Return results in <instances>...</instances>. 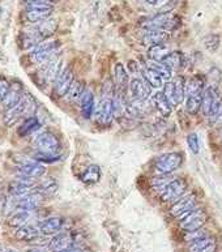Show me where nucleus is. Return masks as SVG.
Returning <instances> with one entry per match:
<instances>
[{
  "mask_svg": "<svg viewBox=\"0 0 222 252\" xmlns=\"http://www.w3.org/2000/svg\"><path fill=\"white\" fill-rule=\"evenodd\" d=\"M35 211H19L9 216L8 223L13 227H21V226L29 225V222L34 219Z\"/></svg>",
  "mask_w": 222,
  "mask_h": 252,
  "instance_id": "nucleus-26",
  "label": "nucleus"
},
{
  "mask_svg": "<svg viewBox=\"0 0 222 252\" xmlns=\"http://www.w3.org/2000/svg\"><path fill=\"white\" fill-rule=\"evenodd\" d=\"M183 161H185V157L179 152L166 153L157 158L155 163V170L159 174H171L181 167Z\"/></svg>",
  "mask_w": 222,
  "mask_h": 252,
  "instance_id": "nucleus-7",
  "label": "nucleus"
},
{
  "mask_svg": "<svg viewBox=\"0 0 222 252\" xmlns=\"http://www.w3.org/2000/svg\"><path fill=\"white\" fill-rule=\"evenodd\" d=\"M8 252H16V251H8Z\"/></svg>",
  "mask_w": 222,
  "mask_h": 252,
  "instance_id": "nucleus-52",
  "label": "nucleus"
},
{
  "mask_svg": "<svg viewBox=\"0 0 222 252\" xmlns=\"http://www.w3.org/2000/svg\"><path fill=\"white\" fill-rule=\"evenodd\" d=\"M129 91L132 97L140 101H147L152 94V87L143 79V77H135L129 84Z\"/></svg>",
  "mask_w": 222,
  "mask_h": 252,
  "instance_id": "nucleus-17",
  "label": "nucleus"
},
{
  "mask_svg": "<svg viewBox=\"0 0 222 252\" xmlns=\"http://www.w3.org/2000/svg\"><path fill=\"white\" fill-rule=\"evenodd\" d=\"M204 45L209 51H216L220 46V37L217 34H209L204 38Z\"/></svg>",
  "mask_w": 222,
  "mask_h": 252,
  "instance_id": "nucleus-42",
  "label": "nucleus"
},
{
  "mask_svg": "<svg viewBox=\"0 0 222 252\" xmlns=\"http://www.w3.org/2000/svg\"><path fill=\"white\" fill-rule=\"evenodd\" d=\"M37 109V102L32 97V94H24L21 101L12 109L7 110L4 114V123L7 126H13L16 122L23 117H28L35 111Z\"/></svg>",
  "mask_w": 222,
  "mask_h": 252,
  "instance_id": "nucleus-1",
  "label": "nucleus"
},
{
  "mask_svg": "<svg viewBox=\"0 0 222 252\" xmlns=\"http://www.w3.org/2000/svg\"><path fill=\"white\" fill-rule=\"evenodd\" d=\"M201 97L203 95H186V110L191 115H196L201 109Z\"/></svg>",
  "mask_w": 222,
  "mask_h": 252,
  "instance_id": "nucleus-39",
  "label": "nucleus"
},
{
  "mask_svg": "<svg viewBox=\"0 0 222 252\" xmlns=\"http://www.w3.org/2000/svg\"><path fill=\"white\" fill-rule=\"evenodd\" d=\"M143 25L144 28H147V31L148 29H162L166 32H173L181 25V20L178 16L170 12H159V15L148 19Z\"/></svg>",
  "mask_w": 222,
  "mask_h": 252,
  "instance_id": "nucleus-4",
  "label": "nucleus"
},
{
  "mask_svg": "<svg viewBox=\"0 0 222 252\" xmlns=\"http://www.w3.org/2000/svg\"><path fill=\"white\" fill-rule=\"evenodd\" d=\"M196 205H197V196L195 193H190V195L183 196L179 200H177L170 208L169 213L174 219L182 220L189 215L190 212L193 211Z\"/></svg>",
  "mask_w": 222,
  "mask_h": 252,
  "instance_id": "nucleus-11",
  "label": "nucleus"
},
{
  "mask_svg": "<svg viewBox=\"0 0 222 252\" xmlns=\"http://www.w3.org/2000/svg\"><path fill=\"white\" fill-rule=\"evenodd\" d=\"M149 67L153 68L156 72H159V76L165 81H170L171 77H173V71L166 64L161 63V62H149Z\"/></svg>",
  "mask_w": 222,
  "mask_h": 252,
  "instance_id": "nucleus-40",
  "label": "nucleus"
},
{
  "mask_svg": "<svg viewBox=\"0 0 222 252\" xmlns=\"http://www.w3.org/2000/svg\"><path fill=\"white\" fill-rule=\"evenodd\" d=\"M189 189V183L183 178H174L169 185L166 186L163 191H161V200L163 203H171L177 201L185 196Z\"/></svg>",
  "mask_w": 222,
  "mask_h": 252,
  "instance_id": "nucleus-10",
  "label": "nucleus"
},
{
  "mask_svg": "<svg viewBox=\"0 0 222 252\" xmlns=\"http://www.w3.org/2000/svg\"><path fill=\"white\" fill-rule=\"evenodd\" d=\"M28 4H31V3H35V1H51V0H25Z\"/></svg>",
  "mask_w": 222,
  "mask_h": 252,
  "instance_id": "nucleus-50",
  "label": "nucleus"
},
{
  "mask_svg": "<svg viewBox=\"0 0 222 252\" xmlns=\"http://www.w3.org/2000/svg\"><path fill=\"white\" fill-rule=\"evenodd\" d=\"M35 189H37V186L33 182V179L23 177L20 178V179H15V181L9 183V186H8V192L13 197H23V196L35 191Z\"/></svg>",
  "mask_w": 222,
  "mask_h": 252,
  "instance_id": "nucleus-14",
  "label": "nucleus"
},
{
  "mask_svg": "<svg viewBox=\"0 0 222 252\" xmlns=\"http://www.w3.org/2000/svg\"><path fill=\"white\" fill-rule=\"evenodd\" d=\"M21 98H23V87L20 84H13L9 88L7 95L4 97L1 105L5 110H9L12 107H15L21 101Z\"/></svg>",
  "mask_w": 222,
  "mask_h": 252,
  "instance_id": "nucleus-24",
  "label": "nucleus"
},
{
  "mask_svg": "<svg viewBox=\"0 0 222 252\" xmlns=\"http://www.w3.org/2000/svg\"><path fill=\"white\" fill-rule=\"evenodd\" d=\"M171 181H173V178L170 177V174H161V177H156L152 179V187L156 191L161 192Z\"/></svg>",
  "mask_w": 222,
  "mask_h": 252,
  "instance_id": "nucleus-41",
  "label": "nucleus"
},
{
  "mask_svg": "<svg viewBox=\"0 0 222 252\" xmlns=\"http://www.w3.org/2000/svg\"><path fill=\"white\" fill-rule=\"evenodd\" d=\"M39 229H38V225H25L21 226V227H17V231H16V238L23 242H33L35 241L38 237H39Z\"/></svg>",
  "mask_w": 222,
  "mask_h": 252,
  "instance_id": "nucleus-27",
  "label": "nucleus"
},
{
  "mask_svg": "<svg viewBox=\"0 0 222 252\" xmlns=\"http://www.w3.org/2000/svg\"><path fill=\"white\" fill-rule=\"evenodd\" d=\"M114 80L115 87L119 92H125L128 85V72L126 71L125 65L122 63H117L114 67Z\"/></svg>",
  "mask_w": 222,
  "mask_h": 252,
  "instance_id": "nucleus-31",
  "label": "nucleus"
},
{
  "mask_svg": "<svg viewBox=\"0 0 222 252\" xmlns=\"http://www.w3.org/2000/svg\"><path fill=\"white\" fill-rule=\"evenodd\" d=\"M27 252H45V250L41 247H34V249H29Z\"/></svg>",
  "mask_w": 222,
  "mask_h": 252,
  "instance_id": "nucleus-49",
  "label": "nucleus"
},
{
  "mask_svg": "<svg viewBox=\"0 0 222 252\" xmlns=\"http://www.w3.org/2000/svg\"><path fill=\"white\" fill-rule=\"evenodd\" d=\"M148 4H151V5H155V7H157V5H165L169 0H145Z\"/></svg>",
  "mask_w": 222,
  "mask_h": 252,
  "instance_id": "nucleus-47",
  "label": "nucleus"
},
{
  "mask_svg": "<svg viewBox=\"0 0 222 252\" xmlns=\"http://www.w3.org/2000/svg\"><path fill=\"white\" fill-rule=\"evenodd\" d=\"M162 63L166 64L171 71H178V69H181L185 65L186 58L181 51H173V53H170L166 57V59Z\"/></svg>",
  "mask_w": 222,
  "mask_h": 252,
  "instance_id": "nucleus-33",
  "label": "nucleus"
},
{
  "mask_svg": "<svg viewBox=\"0 0 222 252\" xmlns=\"http://www.w3.org/2000/svg\"><path fill=\"white\" fill-rule=\"evenodd\" d=\"M35 29L38 31V33L41 34L42 38L46 39V38L51 37L58 29V23L57 20L54 19H47L45 21H42V23L37 24V27Z\"/></svg>",
  "mask_w": 222,
  "mask_h": 252,
  "instance_id": "nucleus-35",
  "label": "nucleus"
},
{
  "mask_svg": "<svg viewBox=\"0 0 222 252\" xmlns=\"http://www.w3.org/2000/svg\"><path fill=\"white\" fill-rule=\"evenodd\" d=\"M62 252H85V251H83L81 249H77V247H72V249L65 250V251H62Z\"/></svg>",
  "mask_w": 222,
  "mask_h": 252,
  "instance_id": "nucleus-48",
  "label": "nucleus"
},
{
  "mask_svg": "<svg viewBox=\"0 0 222 252\" xmlns=\"http://www.w3.org/2000/svg\"><path fill=\"white\" fill-rule=\"evenodd\" d=\"M163 94L169 99L173 106L181 105L186 98V81L185 77L178 76L174 80L165 84L163 87Z\"/></svg>",
  "mask_w": 222,
  "mask_h": 252,
  "instance_id": "nucleus-6",
  "label": "nucleus"
},
{
  "mask_svg": "<svg viewBox=\"0 0 222 252\" xmlns=\"http://www.w3.org/2000/svg\"><path fill=\"white\" fill-rule=\"evenodd\" d=\"M0 252H1V251H0Z\"/></svg>",
  "mask_w": 222,
  "mask_h": 252,
  "instance_id": "nucleus-53",
  "label": "nucleus"
},
{
  "mask_svg": "<svg viewBox=\"0 0 222 252\" xmlns=\"http://www.w3.org/2000/svg\"><path fill=\"white\" fill-rule=\"evenodd\" d=\"M43 196L37 191H33L23 197H16L15 208L19 211H35L43 201Z\"/></svg>",
  "mask_w": 222,
  "mask_h": 252,
  "instance_id": "nucleus-16",
  "label": "nucleus"
},
{
  "mask_svg": "<svg viewBox=\"0 0 222 252\" xmlns=\"http://www.w3.org/2000/svg\"><path fill=\"white\" fill-rule=\"evenodd\" d=\"M51 13H53L51 1H35V3L28 4L25 19L32 24H39L50 19Z\"/></svg>",
  "mask_w": 222,
  "mask_h": 252,
  "instance_id": "nucleus-5",
  "label": "nucleus"
},
{
  "mask_svg": "<svg viewBox=\"0 0 222 252\" xmlns=\"http://www.w3.org/2000/svg\"><path fill=\"white\" fill-rule=\"evenodd\" d=\"M63 219L61 217H51L46 219L38 223V229L43 235H57L63 227Z\"/></svg>",
  "mask_w": 222,
  "mask_h": 252,
  "instance_id": "nucleus-20",
  "label": "nucleus"
},
{
  "mask_svg": "<svg viewBox=\"0 0 222 252\" xmlns=\"http://www.w3.org/2000/svg\"><path fill=\"white\" fill-rule=\"evenodd\" d=\"M141 77H143L152 88H159H159L165 87V80L159 76V72H156L155 69L149 67V65L141 69Z\"/></svg>",
  "mask_w": 222,
  "mask_h": 252,
  "instance_id": "nucleus-28",
  "label": "nucleus"
},
{
  "mask_svg": "<svg viewBox=\"0 0 222 252\" xmlns=\"http://www.w3.org/2000/svg\"><path fill=\"white\" fill-rule=\"evenodd\" d=\"M35 191L39 192L43 197H51L57 193L58 191V183L55 179L53 178H49V179H46V181L41 182L39 185L37 186V189Z\"/></svg>",
  "mask_w": 222,
  "mask_h": 252,
  "instance_id": "nucleus-34",
  "label": "nucleus"
},
{
  "mask_svg": "<svg viewBox=\"0 0 222 252\" xmlns=\"http://www.w3.org/2000/svg\"><path fill=\"white\" fill-rule=\"evenodd\" d=\"M99 178H101L99 166L91 165L84 170V173L81 174L80 179H81L84 183H87V185H95V183H97V182L99 181Z\"/></svg>",
  "mask_w": 222,
  "mask_h": 252,
  "instance_id": "nucleus-36",
  "label": "nucleus"
},
{
  "mask_svg": "<svg viewBox=\"0 0 222 252\" xmlns=\"http://www.w3.org/2000/svg\"><path fill=\"white\" fill-rule=\"evenodd\" d=\"M171 53L170 51V47L165 43H159V45L151 46L149 50H148V55L152 59V62H163L166 59V57Z\"/></svg>",
  "mask_w": 222,
  "mask_h": 252,
  "instance_id": "nucleus-32",
  "label": "nucleus"
},
{
  "mask_svg": "<svg viewBox=\"0 0 222 252\" xmlns=\"http://www.w3.org/2000/svg\"><path fill=\"white\" fill-rule=\"evenodd\" d=\"M114 91L106 92L95 110V121L102 127H109L114 119Z\"/></svg>",
  "mask_w": 222,
  "mask_h": 252,
  "instance_id": "nucleus-3",
  "label": "nucleus"
},
{
  "mask_svg": "<svg viewBox=\"0 0 222 252\" xmlns=\"http://www.w3.org/2000/svg\"><path fill=\"white\" fill-rule=\"evenodd\" d=\"M16 161L19 163V169L23 174V177L35 179V178H41L46 171L45 166L38 163V161L35 159L24 158V159H16Z\"/></svg>",
  "mask_w": 222,
  "mask_h": 252,
  "instance_id": "nucleus-15",
  "label": "nucleus"
},
{
  "mask_svg": "<svg viewBox=\"0 0 222 252\" xmlns=\"http://www.w3.org/2000/svg\"><path fill=\"white\" fill-rule=\"evenodd\" d=\"M205 81L200 75L192 76L186 83V95H203Z\"/></svg>",
  "mask_w": 222,
  "mask_h": 252,
  "instance_id": "nucleus-29",
  "label": "nucleus"
},
{
  "mask_svg": "<svg viewBox=\"0 0 222 252\" xmlns=\"http://www.w3.org/2000/svg\"><path fill=\"white\" fill-rule=\"evenodd\" d=\"M73 235L71 233H58L49 242V250L51 252H62L73 247Z\"/></svg>",
  "mask_w": 222,
  "mask_h": 252,
  "instance_id": "nucleus-18",
  "label": "nucleus"
},
{
  "mask_svg": "<svg viewBox=\"0 0 222 252\" xmlns=\"http://www.w3.org/2000/svg\"><path fill=\"white\" fill-rule=\"evenodd\" d=\"M208 219H209V216L203 208H195L186 217L179 220L181 221L179 226H181V229L185 230L186 233L196 231V230L203 229V226L207 223Z\"/></svg>",
  "mask_w": 222,
  "mask_h": 252,
  "instance_id": "nucleus-9",
  "label": "nucleus"
},
{
  "mask_svg": "<svg viewBox=\"0 0 222 252\" xmlns=\"http://www.w3.org/2000/svg\"><path fill=\"white\" fill-rule=\"evenodd\" d=\"M61 65H62V61L59 58H54L51 61H49L47 63L43 64V67H42L41 71V76L42 79L45 80L46 83L47 81H55L57 77L61 73Z\"/></svg>",
  "mask_w": 222,
  "mask_h": 252,
  "instance_id": "nucleus-19",
  "label": "nucleus"
},
{
  "mask_svg": "<svg viewBox=\"0 0 222 252\" xmlns=\"http://www.w3.org/2000/svg\"><path fill=\"white\" fill-rule=\"evenodd\" d=\"M59 47H61V43L58 41L47 42V43H39V45L32 51L29 59H31L32 63L34 64H45L57 57V53L59 51Z\"/></svg>",
  "mask_w": 222,
  "mask_h": 252,
  "instance_id": "nucleus-8",
  "label": "nucleus"
},
{
  "mask_svg": "<svg viewBox=\"0 0 222 252\" xmlns=\"http://www.w3.org/2000/svg\"><path fill=\"white\" fill-rule=\"evenodd\" d=\"M80 109H81V114L85 119H89L95 114V95L92 92L87 91L84 93L80 99Z\"/></svg>",
  "mask_w": 222,
  "mask_h": 252,
  "instance_id": "nucleus-30",
  "label": "nucleus"
},
{
  "mask_svg": "<svg viewBox=\"0 0 222 252\" xmlns=\"http://www.w3.org/2000/svg\"><path fill=\"white\" fill-rule=\"evenodd\" d=\"M216 250H217V242L215 238L208 235L203 239L191 243L189 252H216Z\"/></svg>",
  "mask_w": 222,
  "mask_h": 252,
  "instance_id": "nucleus-25",
  "label": "nucleus"
},
{
  "mask_svg": "<svg viewBox=\"0 0 222 252\" xmlns=\"http://www.w3.org/2000/svg\"><path fill=\"white\" fill-rule=\"evenodd\" d=\"M39 127H41V123H39V121H38L37 118L31 117V118H28L27 121L20 126L17 133L24 137V136L31 135V133H34L35 131H38Z\"/></svg>",
  "mask_w": 222,
  "mask_h": 252,
  "instance_id": "nucleus-37",
  "label": "nucleus"
},
{
  "mask_svg": "<svg viewBox=\"0 0 222 252\" xmlns=\"http://www.w3.org/2000/svg\"><path fill=\"white\" fill-rule=\"evenodd\" d=\"M9 88H11V85L8 83V80L5 77H0V103L3 102L4 97L7 95Z\"/></svg>",
  "mask_w": 222,
  "mask_h": 252,
  "instance_id": "nucleus-46",
  "label": "nucleus"
},
{
  "mask_svg": "<svg viewBox=\"0 0 222 252\" xmlns=\"http://www.w3.org/2000/svg\"><path fill=\"white\" fill-rule=\"evenodd\" d=\"M3 197V187H1V185H0V199Z\"/></svg>",
  "mask_w": 222,
  "mask_h": 252,
  "instance_id": "nucleus-51",
  "label": "nucleus"
},
{
  "mask_svg": "<svg viewBox=\"0 0 222 252\" xmlns=\"http://www.w3.org/2000/svg\"><path fill=\"white\" fill-rule=\"evenodd\" d=\"M205 237H208L207 230L200 229V230H196V231H190V233L186 234L185 241L189 242L190 245H191V243H193V242L199 241V239H203V238Z\"/></svg>",
  "mask_w": 222,
  "mask_h": 252,
  "instance_id": "nucleus-43",
  "label": "nucleus"
},
{
  "mask_svg": "<svg viewBox=\"0 0 222 252\" xmlns=\"http://www.w3.org/2000/svg\"><path fill=\"white\" fill-rule=\"evenodd\" d=\"M45 41L42 35L38 33V31L35 28L31 29V31L28 32H23L19 38L20 42V47L21 49H32V47H37L39 43Z\"/></svg>",
  "mask_w": 222,
  "mask_h": 252,
  "instance_id": "nucleus-21",
  "label": "nucleus"
},
{
  "mask_svg": "<svg viewBox=\"0 0 222 252\" xmlns=\"http://www.w3.org/2000/svg\"><path fill=\"white\" fill-rule=\"evenodd\" d=\"M209 122L213 126H217V127L222 126V98L220 99V103L217 106V109L215 110V113L209 117Z\"/></svg>",
  "mask_w": 222,
  "mask_h": 252,
  "instance_id": "nucleus-44",
  "label": "nucleus"
},
{
  "mask_svg": "<svg viewBox=\"0 0 222 252\" xmlns=\"http://www.w3.org/2000/svg\"><path fill=\"white\" fill-rule=\"evenodd\" d=\"M170 38V32L162 31V29H148L144 33L143 42L148 46H155L159 43H165Z\"/></svg>",
  "mask_w": 222,
  "mask_h": 252,
  "instance_id": "nucleus-22",
  "label": "nucleus"
},
{
  "mask_svg": "<svg viewBox=\"0 0 222 252\" xmlns=\"http://www.w3.org/2000/svg\"><path fill=\"white\" fill-rule=\"evenodd\" d=\"M152 103L162 117H170V114L173 111V107H171L173 105L163 94V92H156L155 94L152 95Z\"/></svg>",
  "mask_w": 222,
  "mask_h": 252,
  "instance_id": "nucleus-23",
  "label": "nucleus"
},
{
  "mask_svg": "<svg viewBox=\"0 0 222 252\" xmlns=\"http://www.w3.org/2000/svg\"><path fill=\"white\" fill-rule=\"evenodd\" d=\"M219 93H217V88L209 85L205 88L203 92V97H201V110L205 117H211L212 114L215 113V110L217 109V106L220 103Z\"/></svg>",
  "mask_w": 222,
  "mask_h": 252,
  "instance_id": "nucleus-12",
  "label": "nucleus"
},
{
  "mask_svg": "<svg viewBox=\"0 0 222 252\" xmlns=\"http://www.w3.org/2000/svg\"><path fill=\"white\" fill-rule=\"evenodd\" d=\"M187 144H189L190 149H191L192 153L197 155L200 152V143H199V137L196 133H190L187 136Z\"/></svg>",
  "mask_w": 222,
  "mask_h": 252,
  "instance_id": "nucleus-45",
  "label": "nucleus"
},
{
  "mask_svg": "<svg viewBox=\"0 0 222 252\" xmlns=\"http://www.w3.org/2000/svg\"><path fill=\"white\" fill-rule=\"evenodd\" d=\"M33 147L35 148L37 155L58 158V153L61 151V141L53 132L45 131L34 137Z\"/></svg>",
  "mask_w": 222,
  "mask_h": 252,
  "instance_id": "nucleus-2",
  "label": "nucleus"
},
{
  "mask_svg": "<svg viewBox=\"0 0 222 252\" xmlns=\"http://www.w3.org/2000/svg\"><path fill=\"white\" fill-rule=\"evenodd\" d=\"M85 92H87L85 91V83L83 80H75L71 88H69V91H68L67 98L69 101H79V99H81Z\"/></svg>",
  "mask_w": 222,
  "mask_h": 252,
  "instance_id": "nucleus-38",
  "label": "nucleus"
},
{
  "mask_svg": "<svg viewBox=\"0 0 222 252\" xmlns=\"http://www.w3.org/2000/svg\"><path fill=\"white\" fill-rule=\"evenodd\" d=\"M73 71H72L71 67H65L64 69H62V72L59 73V76L57 77V80L54 81V93L58 97H63V95H67L69 88L73 84Z\"/></svg>",
  "mask_w": 222,
  "mask_h": 252,
  "instance_id": "nucleus-13",
  "label": "nucleus"
}]
</instances>
